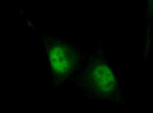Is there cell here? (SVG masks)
<instances>
[{
  "mask_svg": "<svg viewBox=\"0 0 153 113\" xmlns=\"http://www.w3.org/2000/svg\"><path fill=\"white\" fill-rule=\"evenodd\" d=\"M71 82L90 100L121 106L127 104L120 76L108 60L102 40L91 51L85 52Z\"/></svg>",
  "mask_w": 153,
  "mask_h": 113,
  "instance_id": "obj_1",
  "label": "cell"
},
{
  "mask_svg": "<svg viewBox=\"0 0 153 113\" xmlns=\"http://www.w3.org/2000/svg\"><path fill=\"white\" fill-rule=\"evenodd\" d=\"M41 46L52 75V87L59 89L71 82L85 57V52L76 43L50 34H39Z\"/></svg>",
  "mask_w": 153,
  "mask_h": 113,
  "instance_id": "obj_2",
  "label": "cell"
},
{
  "mask_svg": "<svg viewBox=\"0 0 153 113\" xmlns=\"http://www.w3.org/2000/svg\"><path fill=\"white\" fill-rule=\"evenodd\" d=\"M153 35V0H147L146 9L145 38L143 45V55L146 61L150 56L152 47Z\"/></svg>",
  "mask_w": 153,
  "mask_h": 113,
  "instance_id": "obj_3",
  "label": "cell"
}]
</instances>
